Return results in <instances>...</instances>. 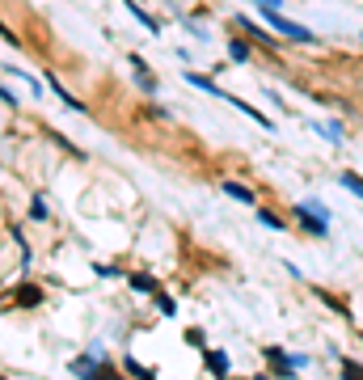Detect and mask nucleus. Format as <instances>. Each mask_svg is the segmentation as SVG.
I'll use <instances>...</instances> for the list:
<instances>
[{
  "mask_svg": "<svg viewBox=\"0 0 363 380\" xmlns=\"http://www.w3.org/2000/svg\"><path fill=\"white\" fill-rule=\"evenodd\" d=\"M262 13H267V22H271L279 34H287L292 42H317V38H313V30L300 26V22H292V17H283V13H275V5H262Z\"/></svg>",
  "mask_w": 363,
  "mask_h": 380,
  "instance_id": "1",
  "label": "nucleus"
},
{
  "mask_svg": "<svg viewBox=\"0 0 363 380\" xmlns=\"http://www.w3.org/2000/svg\"><path fill=\"white\" fill-rule=\"evenodd\" d=\"M220 190H224L228 199H237V203H249V207H253V190H249V186H241V182H220Z\"/></svg>",
  "mask_w": 363,
  "mask_h": 380,
  "instance_id": "2",
  "label": "nucleus"
},
{
  "mask_svg": "<svg viewBox=\"0 0 363 380\" xmlns=\"http://www.w3.org/2000/svg\"><path fill=\"white\" fill-rule=\"evenodd\" d=\"M296 215H300V220H304V224H308V229H313V233H317V237H321V233H326V215H313V207H296Z\"/></svg>",
  "mask_w": 363,
  "mask_h": 380,
  "instance_id": "3",
  "label": "nucleus"
},
{
  "mask_svg": "<svg viewBox=\"0 0 363 380\" xmlns=\"http://www.w3.org/2000/svg\"><path fill=\"white\" fill-rule=\"evenodd\" d=\"M42 300V292L38 288H17V296H13V304H26V308H34Z\"/></svg>",
  "mask_w": 363,
  "mask_h": 380,
  "instance_id": "4",
  "label": "nucleus"
},
{
  "mask_svg": "<svg viewBox=\"0 0 363 380\" xmlns=\"http://www.w3.org/2000/svg\"><path fill=\"white\" fill-rule=\"evenodd\" d=\"M207 367H212V372H228V355H220V351H207Z\"/></svg>",
  "mask_w": 363,
  "mask_h": 380,
  "instance_id": "5",
  "label": "nucleus"
},
{
  "mask_svg": "<svg viewBox=\"0 0 363 380\" xmlns=\"http://www.w3.org/2000/svg\"><path fill=\"white\" fill-rule=\"evenodd\" d=\"M342 186H346L351 195H359V199H363V178H359V174H342Z\"/></svg>",
  "mask_w": 363,
  "mask_h": 380,
  "instance_id": "6",
  "label": "nucleus"
},
{
  "mask_svg": "<svg viewBox=\"0 0 363 380\" xmlns=\"http://www.w3.org/2000/svg\"><path fill=\"white\" fill-rule=\"evenodd\" d=\"M131 288H135V292H157V279H148V275H131Z\"/></svg>",
  "mask_w": 363,
  "mask_h": 380,
  "instance_id": "7",
  "label": "nucleus"
},
{
  "mask_svg": "<svg viewBox=\"0 0 363 380\" xmlns=\"http://www.w3.org/2000/svg\"><path fill=\"white\" fill-rule=\"evenodd\" d=\"M228 51H233V60H249V47H245L241 38H233V47H228Z\"/></svg>",
  "mask_w": 363,
  "mask_h": 380,
  "instance_id": "8",
  "label": "nucleus"
},
{
  "mask_svg": "<svg viewBox=\"0 0 363 380\" xmlns=\"http://www.w3.org/2000/svg\"><path fill=\"white\" fill-rule=\"evenodd\" d=\"M127 372H131V376H152V372H148L144 363H135V359H127Z\"/></svg>",
  "mask_w": 363,
  "mask_h": 380,
  "instance_id": "9",
  "label": "nucleus"
},
{
  "mask_svg": "<svg viewBox=\"0 0 363 380\" xmlns=\"http://www.w3.org/2000/svg\"><path fill=\"white\" fill-rule=\"evenodd\" d=\"M342 372H346V376H355V380H363V367H359V363H351V359L342 363Z\"/></svg>",
  "mask_w": 363,
  "mask_h": 380,
  "instance_id": "10",
  "label": "nucleus"
},
{
  "mask_svg": "<svg viewBox=\"0 0 363 380\" xmlns=\"http://www.w3.org/2000/svg\"><path fill=\"white\" fill-rule=\"evenodd\" d=\"M30 215H34V220H47V203H42V199H34V211H30Z\"/></svg>",
  "mask_w": 363,
  "mask_h": 380,
  "instance_id": "11",
  "label": "nucleus"
}]
</instances>
